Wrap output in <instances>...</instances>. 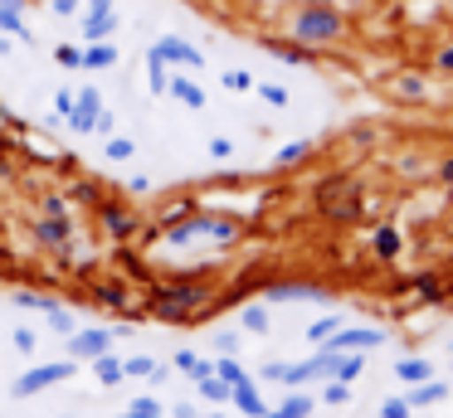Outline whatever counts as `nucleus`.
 <instances>
[{"label":"nucleus","instance_id":"1","mask_svg":"<svg viewBox=\"0 0 453 418\" xmlns=\"http://www.w3.org/2000/svg\"><path fill=\"white\" fill-rule=\"evenodd\" d=\"M346 34V15L336 5H326V0H312V5H303L293 15V39L307 49H322V44H336V39Z\"/></svg>","mask_w":453,"mask_h":418},{"label":"nucleus","instance_id":"2","mask_svg":"<svg viewBox=\"0 0 453 418\" xmlns=\"http://www.w3.org/2000/svg\"><path fill=\"white\" fill-rule=\"evenodd\" d=\"M356 180L351 175H326L322 185L312 190V200H317V209L326 214V219H356Z\"/></svg>","mask_w":453,"mask_h":418},{"label":"nucleus","instance_id":"3","mask_svg":"<svg viewBox=\"0 0 453 418\" xmlns=\"http://www.w3.org/2000/svg\"><path fill=\"white\" fill-rule=\"evenodd\" d=\"M73 375V360H59V365H40V369H30V375H20L15 379V394H40V389H50V384H59V379H69Z\"/></svg>","mask_w":453,"mask_h":418},{"label":"nucleus","instance_id":"4","mask_svg":"<svg viewBox=\"0 0 453 418\" xmlns=\"http://www.w3.org/2000/svg\"><path fill=\"white\" fill-rule=\"evenodd\" d=\"M98 112H103V93L98 87H83L79 97H73V112H69V126L73 132H93V126H98Z\"/></svg>","mask_w":453,"mask_h":418},{"label":"nucleus","instance_id":"5","mask_svg":"<svg viewBox=\"0 0 453 418\" xmlns=\"http://www.w3.org/2000/svg\"><path fill=\"white\" fill-rule=\"evenodd\" d=\"M147 54H157L161 64H186V68H200V64H205V58H200V49L186 44V39H176V34H171V39H157Z\"/></svg>","mask_w":453,"mask_h":418},{"label":"nucleus","instance_id":"6","mask_svg":"<svg viewBox=\"0 0 453 418\" xmlns=\"http://www.w3.org/2000/svg\"><path fill=\"white\" fill-rule=\"evenodd\" d=\"M108 346H112V331H73V336H69L73 360H98Z\"/></svg>","mask_w":453,"mask_h":418},{"label":"nucleus","instance_id":"7","mask_svg":"<svg viewBox=\"0 0 453 418\" xmlns=\"http://www.w3.org/2000/svg\"><path fill=\"white\" fill-rule=\"evenodd\" d=\"M196 301H200L196 287H166V292H157V311H161V316H186V311H196Z\"/></svg>","mask_w":453,"mask_h":418},{"label":"nucleus","instance_id":"8","mask_svg":"<svg viewBox=\"0 0 453 418\" xmlns=\"http://www.w3.org/2000/svg\"><path fill=\"white\" fill-rule=\"evenodd\" d=\"M385 340V331H342V336H326V350L332 355H342V350H371V346H380Z\"/></svg>","mask_w":453,"mask_h":418},{"label":"nucleus","instance_id":"9","mask_svg":"<svg viewBox=\"0 0 453 418\" xmlns=\"http://www.w3.org/2000/svg\"><path fill=\"white\" fill-rule=\"evenodd\" d=\"M0 34L30 39V25H25V0H0Z\"/></svg>","mask_w":453,"mask_h":418},{"label":"nucleus","instance_id":"10","mask_svg":"<svg viewBox=\"0 0 453 418\" xmlns=\"http://www.w3.org/2000/svg\"><path fill=\"white\" fill-rule=\"evenodd\" d=\"M118 34V10H98V15L83 19V39L88 44H98V39H112Z\"/></svg>","mask_w":453,"mask_h":418},{"label":"nucleus","instance_id":"11","mask_svg":"<svg viewBox=\"0 0 453 418\" xmlns=\"http://www.w3.org/2000/svg\"><path fill=\"white\" fill-rule=\"evenodd\" d=\"M112 64H118V44H108V39L83 49V68H112Z\"/></svg>","mask_w":453,"mask_h":418},{"label":"nucleus","instance_id":"12","mask_svg":"<svg viewBox=\"0 0 453 418\" xmlns=\"http://www.w3.org/2000/svg\"><path fill=\"white\" fill-rule=\"evenodd\" d=\"M268 54H278V58H288V64H312V49L307 44H288V39H268Z\"/></svg>","mask_w":453,"mask_h":418},{"label":"nucleus","instance_id":"13","mask_svg":"<svg viewBox=\"0 0 453 418\" xmlns=\"http://www.w3.org/2000/svg\"><path fill=\"white\" fill-rule=\"evenodd\" d=\"M93 369H98V379H103V384H122V379H127V369H122V360H112L108 350H103V355L93 360Z\"/></svg>","mask_w":453,"mask_h":418},{"label":"nucleus","instance_id":"14","mask_svg":"<svg viewBox=\"0 0 453 418\" xmlns=\"http://www.w3.org/2000/svg\"><path fill=\"white\" fill-rule=\"evenodd\" d=\"M171 93H176L186 107H196V112L205 107V93H200V83H190V78H171Z\"/></svg>","mask_w":453,"mask_h":418},{"label":"nucleus","instance_id":"15","mask_svg":"<svg viewBox=\"0 0 453 418\" xmlns=\"http://www.w3.org/2000/svg\"><path fill=\"white\" fill-rule=\"evenodd\" d=\"M64 239H69V214H50L40 224V243H64Z\"/></svg>","mask_w":453,"mask_h":418},{"label":"nucleus","instance_id":"16","mask_svg":"<svg viewBox=\"0 0 453 418\" xmlns=\"http://www.w3.org/2000/svg\"><path fill=\"white\" fill-rule=\"evenodd\" d=\"M229 399H234V404L244 408V414L264 418V404H258V394H254V384H249V379H244V384H234V389H229Z\"/></svg>","mask_w":453,"mask_h":418},{"label":"nucleus","instance_id":"17","mask_svg":"<svg viewBox=\"0 0 453 418\" xmlns=\"http://www.w3.org/2000/svg\"><path fill=\"white\" fill-rule=\"evenodd\" d=\"M147 83H151V93H171V73H166V64H161L157 54H147Z\"/></svg>","mask_w":453,"mask_h":418},{"label":"nucleus","instance_id":"18","mask_svg":"<svg viewBox=\"0 0 453 418\" xmlns=\"http://www.w3.org/2000/svg\"><path fill=\"white\" fill-rule=\"evenodd\" d=\"M439 399H449V384H429V379H424V384H414L410 408H414V404H439Z\"/></svg>","mask_w":453,"mask_h":418},{"label":"nucleus","instance_id":"19","mask_svg":"<svg viewBox=\"0 0 453 418\" xmlns=\"http://www.w3.org/2000/svg\"><path fill=\"white\" fill-rule=\"evenodd\" d=\"M127 375H137V379H166V369L157 365V360H147V355H137V360H127Z\"/></svg>","mask_w":453,"mask_h":418},{"label":"nucleus","instance_id":"20","mask_svg":"<svg viewBox=\"0 0 453 418\" xmlns=\"http://www.w3.org/2000/svg\"><path fill=\"white\" fill-rule=\"evenodd\" d=\"M395 375H400L404 384H424V379H429V360H400Z\"/></svg>","mask_w":453,"mask_h":418},{"label":"nucleus","instance_id":"21","mask_svg":"<svg viewBox=\"0 0 453 418\" xmlns=\"http://www.w3.org/2000/svg\"><path fill=\"white\" fill-rule=\"evenodd\" d=\"M307 414H312V399H307V394H293L283 408H278V414H264V418H307Z\"/></svg>","mask_w":453,"mask_h":418},{"label":"nucleus","instance_id":"22","mask_svg":"<svg viewBox=\"0 0 453 418\" xmlns=\"http://www.w3.org/2000/svg\"><path fill=\"white\" fill-rule=\"evenodd\" d=\"M176 365H180V369H186V375H190V379H205V375H210V369H215V365H205V360H200V355H190V350H180V355H176Z\"/></svg>","mask_w":453,"mask_h":418},{"label":"nucleus","instance_id":"23","mask_svg":"<svg viewBox=\"0 0 453 418\" xmlns=\"http://www.w3.org/2000/svg\"><path fill=\"white\" fill-rule=\"evenodd\" d=\"M15 301H20V307H35V311H44V316H59V301H50V297H35V292H20V297H15Z\"/></svg>","mask_w":453,"mask_h":418},{"label":"nucleus","instance_id":"24","mask_svg":"<svg viewBox=\"0 0 453 418\" xmlns=\"http://www.w3.org/2000/svg\"><path fill=\"white\" fill-rule=\"evenodd\" d=\"M103 224H108V233H118V239H127V233H132V219L122 209H103Z\"/></svg>","mask_w":453,"mask_h":418},{"label":"nucleus","instance_id":"25","mask_svg":"<svg viewBox=\"0 0 453 418\" xmlns=\"http://www.w3.org/2000/svg\"><path fill=\"white\" fill-rule=\"evenodd\" d=\"M297 297H322L317 287H268V301H297Z\"/></svg>","mask_w":453,"mask_h":418},{"label":"nucleus","instance_id":"26","mask_svg":"<svg viewBox=\"0 0 453 418\" xmlns=\"http://www.w3.org/2000/svg\"><path fill=\"white\" fill-rule=\"evenodd\" d=\"M375 253H380V258H395V253H400V233L380 229V233H375Z\"/></svg>","mask_w":453,"mask_h":418},{"label":"nucleus","instance_id":"27","mask_svg":"<svg viewBox=\"0 0 453 418\" xmlns=\"http://www.w3.org/2000/svg\"><path fill=\"white\" fill-rule=\"evenodd\" d=\"M54 58H59V68H83V49L79 44H59Z\"/></svg>","mask_w":453,"mask_h":418},{"label":"nucleus","instance_id":"28","mask_svg":"<svg viewBox=\"0 0 453 418\" xmlns=\"http://www.w3.org/2000/svg\"><path fill=\"white\" fill-rule=\"evenodd\" d=\"M215 369H219V379H225V384H229V389H234V384H244V379H249V375H244V369H239V360H219V365H215Z\"/></svg>","mask_w":453,"mask_h":418},{"label":"nucleus","instance_id":"29","mask_svg":"<svg viewBox=\"0 0 453 418\" xmlns=\"http://www.w3.org/2000/svg\"><path fill=\"white\" fill-rule=\"evenodd\" d=\"M258 97H264L268 107H288V87L283 83H264V87H258Z\"/></svg>","mask_w":453,"mask_h":418},{"label":"nucleus","instance_id":"30","mask_svg":"<svg viewBox=\"0 0 453 418\" xmlns=\"http://www.w3.org/2000/svg\"><path fill=\"white\" fill-rule=\"evenodd\" d=\"M225 87H229V93H249V87H254V78H249L244 68H229V73H225Z\"/></svg>","mask_w":453,"mask_h":418},{"label":"nucleus","instance_id":"31","mask_svg":"<svg viewBox=\"0 0 453 418\" xmlns=\"http://www.w3.org/2000/svg\"><path fill=\"white\" fill-rule=\"evenodd\" d=\"M307 151H312V141H293V146H283V151H278V165H293V161H303Z\"/></svg>","mask_w":453,"mask_h":418},{"label":"nucleus","instance_id":"32","mask_svg":"<svg viewBox=\"0 0 453 418\" xmlns=\"http://www.w3.org/2000/svg\"><path fill=\"white\" fill-rule=\"evenodd\" d=\"M336 331V316H322V321H312V331H307V340H317V346H326V336Z\"/></svg>","mask_w":453,"mask_h":418},{"label":"nucleus","instance_id":"33","mask_svg":"<svg viewBox=\"0 0 453 418\" xmlns=\"http://www.w3.org/2000/svg\"><path fill=\"white\" fill-rule=\"evenodd\" d=\"M196 384H200V394H205V399H229V384H225V379H196Z\"/></svg>","mask_w":453,"mask_h":418},{"label":"nucleus","instance_id":"34","mask_svg":"<svg viewBox=\"0 0 453 418\" xmlns=\"http://www.w3.org/2000/svg\"><path fill=\"white\" fill-rule=\"evenodd\" d=\"M380 418H410V399H385Z\"/></svg>","mask_w":453,"mask_h":418},{"label":"nucleus","instance_id":"35","mask_svg":"<svg viewBox=\"0 0 453 418\" xmlns=\"http://www.w3.org/2000/svg\"><path fill=\"white\" fill-rule=\"evenodd\" d=\"M108 156H112V161H127V156H132V141H127V136H112V141H108Z\"/></svg>","mask_w":453,"mask_h":418},{"label":"nucleus","instance_id":"36","mask_svg":"<svg viewBox=\"0 0 453 418\" xmlns=\"http://www.w3.org/2000/svg\"><path fill=\"white\" fill-rule=\"evenodd\" d=\"M132 414H137V418H161V404H157V399H137Z\"/></svg>","mask_w":453,"mask_h":418},{"label":"nucleus","instance_id":"37","mask_svg":"<svg viewBox=\"0 0 453 418\" xmlns=\"http://www.w3.org/2000/svg\"><path fill=\"white\" fill-rule=\"evenodd\" d=\"M395 87H400V93H404V97H419V93H424V78H414V73H404V78H400V83H395Z\"/></svg>","mask_w":453,"mask_h":418},{"label":"nucleus","instance_id":"38","mask_svg":"<svg viewBox=\"0 0 453 418\" xmlns=\"http://www.w3.org/2000/svg\"><path fill=\"white\" fill-rule=\"evenodd\" d=\"M244 326H249V331H264V326H268V311H264V307H249V311H244Z\"/></svg>","mask_w":453,"mask_h":418},{"label":"nucleus","instance_id":"39","mask_svg":"<svg viewBox=\"0 0 453 418\" xmlns=\"http://www.w3.org/2000/svg\"><path fill=\"white\" fill-rule=\"evenodd\" d=\"M79 10H83V0H54V15H59V19L79 15Z\"/></svg>","mask_w":453,"mask_h":418},{"label":"nucleus","instance_id":"40","mask_svg":"<svg viewBox=\"0 0 453 418\" xmlns=\"http://www.w3.org/2000/svg\"><path fill=\"white\" fill-rule=\"evenodd\" d=\"M434 68H439V73H453V44H449V49H439V54H434Z\"/></svg>","mask_w":453,"mask_h":418},{"label":"nucleus","instance_id":"41","mask_svg":"<svg viewBox=\"0 0 453 418\" xmlns=\"http://www.w3.org/2000/svg\"><path fill=\"white\" fill-rule=\"evenodd\" d=\"M229 151H234V146H229V136H215V141H210V156H215V161H225Z\"/></svg>","mask_w":453,"mask_h":418},{"label":"nucleus","instance_id":"42","mask_svg":"<svg viewBox=\"0 0 453 418\" xmlns=\"http://www.w3.org/2000/svg\"><path fill=\"white\" fill-rule=\"evenodd\" d=\"M346 399H351V384H332V389H326V404H346Z\"/></svg>","mask_w":453,"mask_h":418},{"label":"nucleus","instance_id":"43","mask_svg":"<svg viewBox=\"0 0 453 418\" xmlns=\"http://www.w3.org/2000/svg\"><path fill=\"white\" fill-rule=\"evenodd\" d=\"M73 97H79V93H69V87H64V93H54V107H59L64 117H69V112H73Z\"/></svg>","mask_w":453,"mask_h":418},{"label":"nucleus","instance_id":"44","mask_svg":"<svg viewBox=\"0 0 453 418\" xmlns=\"http://www.w3.org/2000/svg\"><path fill=\"white\" fill-rule=\"evenodd\" d=\"M15 350H35V331H15Z\"/></svg>","mask_w":453,"mask_h":418},{"label":"nucleus","instance_id":"45","mask_svg":"<svg viewBox=\"0 0 453 418\" xmlns=\"http://www.w3.org/2000/svg\"><path fill=\"white\" fill-rule=\"evenodd\" d=\"M83 10H88V15H98V10H112V0H83Z\"/></svg>","mask_w":453,"mask_h":418},{"label":"nucleus","instance_id":"46","mask_svg":"<svg viewBox=\"0 0 453 418\" xmlns=\"http://www.w3.org/2000/svg\"><path fill=\"white\" fill-rule=\"evenodd\" d=\"M439 175H443V180L453 185V161H443V171H439Z\"/></svg>","mask_w":453,"mask_h":418},{"label":"nucleus","instance_id":"47","mask_svg":"<svg viewBox=\"0 0 453 418\" xmlns=\"http://www.w3.org/2000/svg\"><path fill=\"white\" fill-rule=\"evenodd\" d=\"M346 5H365V0H346Z\"/></svg>","mask_w":453,"mask_h":418},{"label":"nucleus","instance_id":"48","mask_svg":"<svg viewBox=\"0 0 453 418\" xmlns=\"http://www.w3.org/2000/svg\"><path fill=\"white\" fill-rule=\"evenodd\" d=\"M122 418H137V414H122Z\"/></svg>","mask_w":453,"mask_h":418},{"label":"nucleus","instance_id":"49","mask_svg":"<svg viewBox=\"0 0 453 418\" xmlns=\"http://www.w3.org/2000/svg\"><path fill=\"white\" fill-rule=\"evenodd\" d=\"M180 418H196V414H180Z\"/></svg>","mask_w":453,"mask_h":418}]
</instances>
